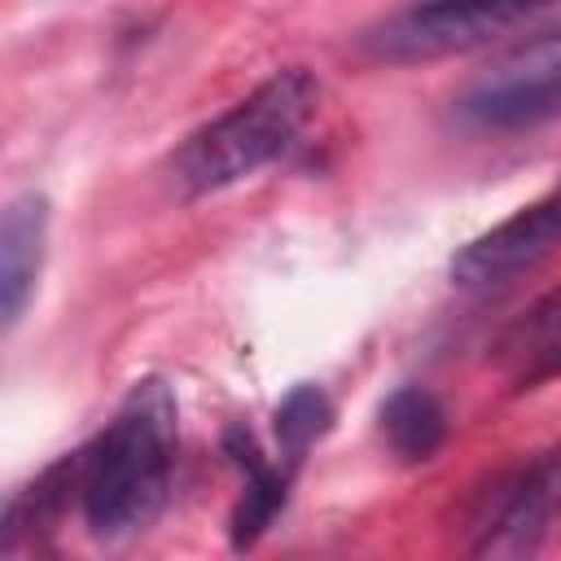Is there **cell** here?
<instances>
[{
  "instance_id": "1",
  "label": "cell",
  "mask_w": 561,
  "mask_h": 561,
  "mask_svg": "<svg viewBox=\"0 0 561 561\" xmlns=\"http://www.w3.org/2000/svg\"><path fill=\"white\" fill-rule=\"evenodd\" d=\"M79 486L75 500L92 535L114 539L145 530L167 495L175 473V394L162 377H145L131 386L123 408L105 421V430L75 451Z\"/></svg>"
},
{
  "instance_id": "2",
  "label": "cell",
  "mask_w": 561,
  "mask_h": 561,
  "mask_svg": "<svg viewBox=\"0 0 561 561\" xmlns=\"http://www.w3.org/2000/svg\"><path fill=\"white\" fill-rule=\"evenodd\" d=\"M316 101H320V83L302 66L276 70L272 79H263L232 110L197 127L175 149L171 158L175 184L184 193H219V188L250 180L254 171H263L294 145Z\"/></svg>"
},
{
  "instance_id": "3",
  "label": "cell",
  "mask_w": 561,
  "mask_h": 561,
  "mask_svg": "<svg viewBox=\"0 0 561 561\" xmlns=\"http://www.w3.org/2000/svg\"><path fill=\"white\" fill-rule=\"evenodd\" d=\"M548 9L552 0H416L364 31V53L390 66L438 61L495 44L539 22Z\"/></svg>"
},
{
  "instance_id": "4",
  "label": "cell",
  "mask_w": 561,
  "mask_h": 561,
  "mask_svg": "<svg viewBox=\"0 0 561 561\" xmlns=\"http://www.w3.org/2000/svg\"><path fill=\"white\" fill-rule=\"evenodd\" d=\"M561 517V438L517 460L469 500L465 548L473 557H530Z\"/></svg>"
},
{
  "instance_id": "5",
  "label": "cell",
  "mask_w": 561,
  "mask_h": 561,
  "mask_svg": "<svg viewBox=\"0 0 561 561\" xmlns=\"http://www.w3.org/2000/svg\"><path fill=\"white\" fill-rule=\"evenodd\" d=\"M456 110L482 131H513L561 114V31L526 39L495 57L465 88Z\"/></svg>"
},
{
  "instance_id": "6",
  "label": "cell",
  "mask_w": 561,
  "mask_h": 561,
  "mask_svg": "<svg viewBox=\"0 0 561 561\" xmlns=\"http://www.w3.org/2000/svg\"><path fill=\"white\" fill-rule=\"evenodd\" d=\"M557 245H561V180L535 202H526L522 210H513L508 219H500L495 228L465 241L451 254L447 276L460 289H491V285H504L530 272Z\"/></svg>"
},
{
  "instance_id": "7",
  "label": "cell",
  "mask_w": 561,
  "mask_h": 561,
  "mask_svg": "<svg viewBox=\"0 0 561 561\" xmlns=\"http://www.w3.org/2000/svg\"><path fill=\"white\" fill-rule=\"evenodd\" d=\"M224 451H228V460L241 469V500H237V508H232V517H228V539H232V548L237 552H245V548H254L263 535H267V526L280 517V508H285V500H289V482H294V469L280 460H267L263 456V447H259V438L237 421V425H228L224 430Z\"/></svg>"
},
{
  "instance_id": "8",
  "label": "cell",
  "mask_w": 561,
  "mask_h": 561,
  "mask_svg": "<svg viewBox=\"0 0 561 561\" xmlns=\"http://www.w3.org/2000/svg\"><path fill=\"white\" fill-rule=\"evenodd\" d=\"M48 254V197L22 193L9 202L4 224H0V316L4 329H18L39 272Z\"/></svg>"
},
{
  "instance_id": "9",
  "label": "cell",
  "mask_w": 561,
  "mask_h": 561,
  "mask_svg": "<svg viewBox=\"0 0 561 561\" xmlns=\"http://www.w3.org/2000/svg\"><path fill=\"white\" fill-rule=\"evenodd\" d=\"M377 430L399 465H425L447 443V408L425 386H399L381 399Z\"/></svg>"
},
{
  "instance_id": "10",
  "label": "cell",
  "mask_w": 561,
  "mask_h": 561,
  "mask_svg": "<svg viewBox=\"0 0 561 561\" xmlns=\"http://www.w3.org/2000/svg\"><path fill=\"white\" fill-rule=\"evenodd\" d=\"M272 430H276V447L280 460L289 469L302 465V456L333 430V403L316 381H298L272 412Z\"/></svg>"
},
{
  "instance_id": "11",
  "label": "cell",
  "mask_w": 561,
  "mask_h": 561,
  "mask_svg": "<svg viewBox=\"0 0 561 561\" xmlns=\"http://www.w3.org/2000/svg\"><path fill=\"white\" fill-rule=\"evenodd\" d=\"M561 342V285L548 289L535 307L522 311V320L504 333V351H517V355H539L548 346Z\"/></svg>"
},
{
  "instance_id": "12",
  "label": "cell",
  "mask_w": 561,
  "mask_h": 561,
  "mask_svg": "<svg viewBox=\"0 0 561 561\" xmlns=\"http://www.w3.org/2000/svg\"><path fill=\"white\" fill-rule=\"evenodd\" d=\"M539 377H561V342L530 355V368L522 373V381H539Z\"/></svg>"
}]
</instances>
